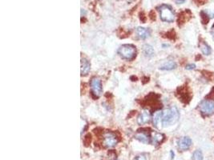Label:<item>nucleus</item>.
<instances>
[{"label":"nucleus","mask_w":214,"mask_h":160,"mask_svg":"<svg viewBox=\"0 0 214 160\" xmlns=\"http://www.w3.org/2000/svg\"><path fill=\"white\" fill-rule=\"evenodd\" d=\"M180 113L176 106H172L163 111L161 123L164 127L175 124L179 120Z\"/></svg>","instance_id":"1"},{"label":"nucleus","mask_w":214,"mask_h":160,"mask_svg":"<svg viewBox=\"0 0 214 160\" xmlns=\"http://www.w3.org/2000/svg\"><path fill=\"white\" fill-rule=\"evenodd\" d=\"M157 10L160 13V19L163 22H166V23H173L174 22L175 13L171 6L167 4H162L157 7Z\"/></svg>","instance_id":"2"},{"label":"nucleus","mask_w":214,"mask_h":160,"mask_svg":"<svg viewBox=\"0 0 214 160\" xmlns=\"http://www.w3.org/2000/svg\"><path fill=\"white\" fill-rule=\"evenodd\" d=\"M118 54L120 56L126 60H132L137 55V48L134 45L125 44L122 45L118 49Z\"/></svg>","instance_id":"3"},{"label":"nucleus","mask_w":214,"mask_h":160,"mask_svg":"<svg viewBox=\"0 0 214 160\" xmlns=\"http://www.w3.org/2000/svg\"><path fill=\"white\" fill-rule=\"evenodd\" d=\"M200 113L204 115L209 116L214 113V100L213 99H205L199 105Z\"/></svg>","instance_id":"4"},{"label":"nucleus","mask_w":214,"mask_h":160,"mask_svg":"<svg viewBox=\"0 0 214 160\" xmlns=\"http://www.w3.org/2000/svg\"><path fill=\"white\" fill-rule=\"evenodd\" d=\"M117 143L118 139L115 134H113L112 132H108L106 134H104L103 144L105 147L112 148L113 146H115L117 144Z\"/></svg>","instance_id":"5"},{"label":"nucleus","mask_w":214,"mask_h":160,"mask_svg":"<svg viewBox=\"0 0 214 160\" xmlns=\"http://www.w3.org/2000/svg\"><path fill=\"white\" fill-rule=\"evenodd\" d=\"M91 87H92V91L93 92V94L96 96H99L102 94L103 91V88H102V84L100 80L98 78H93L91 81Z\"/></svg>","instance_id":"6"},{"label":"nucleus","mask_w":214,"mask_h":160,"mask_svg":"<svg viewBox=\"0 0 214 160\" xmlns=\"http://www.w3.org/2000/svg\"><path fill=\"white\" fill-rule=\"evenodd\" d=\"M151 119V114L148 110L144 109L141 111V113L140 114L138 118H137V122L140 125H143L148 122Z\"/></svg>","instance_id":"7"},{"label":"nucleus","mask_w":214,"mask_h":160,"mask_svg":"<svg viewBox=\"0 0 214 160\" xmlns=\"http://www.w3.org/2000/svg\"><path fill=\"white\" fill-rule=\"evenodd\" d=\"M193 142L192 139L189 137H183L180 139L178 142V147L181 151H186L188 149L190 148V146H192Z\"/></svg>","instance_id":"8"},{"label":"nucleus","mask_w":214,"mask_h":160,"mask_svg":"<svg viewBox=\"0 0 214 160\" xmlns=\"http://www.w3.org/2000/svg\"><path fill=\"white\" fill-rule=\"evenodd\" d=\"M151 143L153 144V145H158V144L161 143L165 139V136L163 135L162 134L160 133H158V132L156 131H153L151 133Z\"/></svg>","instance_id":"9"},{"label":"nucleus","mask_w":214,"mask_h":160,"mask_svg":"<svg viewBox=\"0 0 214 160\" xmlns=\"http://www.w3.org/2000/svg\"><path fill=\"white\" fill-rule=\"evenodd\" d=\"M90 69H91V65L88 60L86 59H81V67H80V72L81 75H87L89 73Z\"/></svg>","instance_id":"10"},{"label":"nucleus","mask_w":214,"mask_h":160,"mask_svg":"<svg viewBox=\"0 0 214 160\" xmlns=\"http://www.w3.org/2000/svg\"><path fill=\"white\" fill-rule=\"evenodd\" d=\"M191 16H192V14H191L189 10H186V11H184L181 12L178 17L179 25L181 23H184L187 20L190 19Z\"/></svg>","instance_id":"11"},{"label":"nucleus","mask_w":214,"mask_h":160,"mask_svg":"<svg viewBox=\"0 0 214 160\" xmlns=\"http://www.w3.org/2000/svg\"><path fill=\"white\" fill-rule=\"evenodd\" d=\"M137 34L139 38H140V39H145V38L150 36L151 32L149 31V29L143 28V27H138L137 29Z\"/></svg>","instance_id":"12"},{"label":"nucleus","mask_w":214,"mask_h":160,"mask_svg":"<svg viewBox=\"0 0 214 160\" xmlns=\"http://www.w3.org/2000/svg\"><path fill=\"white\" fill-rule=\"evenodd\" d=\"M162 114L163 111H156L154 115H153V124L156 127H159V125L162 121Z\"/></svg>","instance_id":"13"},{"label":"nucleus","mask_w":214,"mask_h":160,"mask_svg":"<svg viewBox=\"0 0 214 160\" xmlns=\"http://www.w3.org/2000/svg\"><path fill=\"white\" fill-rule=\"evenodd\" d=\"M200 49L205 55H209L212 53V49L209 45L205 42H200Z\"/></svg>","instance_id":"14"},{"label":"nucleus","mask_w":214,"mask_h":160,"mask_svg":"<svg viewBox=\"0 0 214 160\" xmlns=\"http://www.w3.org/2000/svg\"><path fill=\"white\" fill-rule=\"evenodd\" d=\"M143 54H145V56L152 57L153 56V54H154V49H153V47H152V46H150V45L145 44L143 45Z\"/></svg>","instance_id":"15"},{"label":"nucleus","mask_w":214,"mask_h":160,"mask_svg":"<svg viewBox=\"0 0 214 160\" xmlns=\"http://www.w3.org/2000/svg\"><path fill=\"white\" fill-rule=\"evenodd\" d=\"M200 19H201V22H202L203 24H208L209 23V22L210 19H211V16H210L209 14H208L207 11H201L200 13Z\"/></svg>","instance_id":"16"},{"label":"nucleus","mask_w":214,"mask_h":160,"mask_svg":"<svg viewBox=\"0 0 214 160\" xmlns=\"http://www.w3.org/2000/svg\"><path fill=\"white\" fill-rule=\"evenodd\" d=\"M136 139H138L140 142H141L143 143H149V138L144 133H138L136 134Z\"/></svg>","instance_id":"17"},{"label":"nucleus","mask_w":214,"mask_h":160,"mask_svg":"<svg viewBox=\"0 0 214 160\" xmlns=\"http://www.w3.org/2000/svg\"><path fill=\"white\" fill-rule=\"evenodd\" d=\"M177 67V64L176 63H174L173 61H169L167 63H165L163 66L160 67V70H164V71H171L173 70Z\"/></svg>","instance_id":"18"},{"label":"nucleus","mask_w":214,"mask_h":160,"mask_svg":"<svg viewBox=\"0 0 214 160\" xmlns=\"http://www.w3.org/2000/svg\"><path fill=\"white\" fill-rule=\"evenodd\" d=\"M193 160H203V154L200 150L194 151L193 155Z\"/></svg>","instance_id":"19"},{"label":"nucleus","mask_w":214,"mask_h":160,"mask_svg":"<svg viewBox=\"0 0 214 160\" xmlns=\"http://www.w3.org/2000/svg\"><path fill=\"white\" fill-rule=\"evenodd\" d=\"M195 1V2L197 3V5H203V4H205V2H207V0H194Z\"/></svg>","instance_id":"20"},{"label":"nucleus","mask_w":214,"mask_h":160,"mask_svg":"<svg viewBox=\"0 0 214 160\" xmlns=\"http://www.w3.org/2000/svg\"><path fill=\"white\" fill-rule=\"evenodd\" d=\"M134 160H147V159H146L145 156L143 155H141L137 156V157L134 158Z\"/></svg>","instance_id":"21"},{"label":"nucleus","mask_w":214,"mask_h":160,"mask_svg":"<svg viewBox=\"0 0 214 160\" xmlns=\"http://www.w3.org/2000/svg\"><path fill=\"white\" fill-rule=\"evenodd\" d=\"M195 64H188V65L186 66V69H187V70H193V69H195Z\"/></svg>","instance_id":"22"},{"label":"nucleus","mask_w":214,"mask_h":160,"mask_svg":"<svg viewBox=\"0 0 214 160\" xmlns=\"http://www.w3.org/2000/svg\"><path fill=\"white\" fill-rule=\"evenodd\" d=\"M174 1L176 3H177V4H182V3H184V2H185L186 0H174Z\"/></svg>","instance_id":"23"},{"label":"nucleus","mask_w":214,"mask_h":160,"mask_svg":"<svg viewBox=\"0 0 214 160\" xmlns=\"http://www.w3.org/2000/svg\"><path fill=\"white\" fill-rule=\"evenodd\" d=\"M212 28H214V24H213V25H212Z\"/></svg>","instance_id":"24"}]
</instances>
